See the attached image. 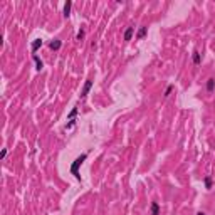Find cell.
<instances>
[{"mask_svg": "<svg viewBox=\"0 0 215 215\" xmlns=\"http://www.w3.org/2000/svg\"><path fill=\"white\" fill-rule=\"evenodd\" d=\"M86 158H88V153H83V155H79V156L76 158L74 161H72V165H71V173H72V175H74V177H76L77 180H81V173H79V166H81V165L84 163V160H86Z\"/></svg>", "mask_w": 215, "mask_h": 215, "instance_id": "cell-1", "label": "cell"}, {"mask_svg": "<svg viewBox=\"0 0 215 215\" xmlns=\"http://www.w3.org/2000/svg\"><path fill=\"white\" fill-rule=\"evenodd\" d=\"M93 88V81L91 79H88L86 83H84V88H83V91H81V99H84L86 96H88V93H89V89Z\"/></svg>", "mask_w": 215, "mask_h": 215, "instance_id": "cell-2", "label": "cell"}, {"mask_svg": "<svg viewBox=\"0 0 215 215\" xmlns=\"http://www.w3.org/2000/svg\"><path fill=\"white\" fill-rule=\"evenodd\" d=\"M42 44H44V42H42V39H35V41L32 42V46H30V49H32V56H35V52L42 47Z\"/></svg>", "mask_w": 215, "mask_h": 215, "instance_id": "cell-3", "label": "cell"}, {"mask_svg": "<svg viewBox=\"0 0 215 215\" xmlns=\"http://www.w3.org/2000/svg\"><path fill=\"white\" fill-rule=\"evenodd\" d=\"M61 46H62V42L59 41V39H54V41L49 42V49H51V51H59Z\"/></svg>", "mask_w": 215, "mask_h": 215, "instance_id": "cell-4", "label": "cell"}, {"mask_svg": "<svg viewBox=\"0 0 215 215\" xmlns=\"http://www.w3.org/2000/svg\"><path fill=\"white\" fill-rule=\"evenodd\" d=\"M71 7H72V2H71V0H67V2L64 4V17H66V19L71 15Z\"/></svg>", "mask_w": 215, "mask_h": 215, "instance_id": "cell-5", "label": "cell"}, {"mask_svg": "<svg viewBox=\"0 0 215 215\" xmlns=\"http://www.w3.org/2000/svg\"><path fill=\"white\" fill-rule=\"evenodd\" d=\"M32 59H34V62H35V69L37 71H42V67H44V62H42L41 59H39V56H32Z\"/></svg>", "mask_w": 215, "mask_h": 215, "instance_id": "cell-6", "label": "cell"}, {"mask_svg": "<svg viewBox=\"0 0 215 215\" xmlns=\"http://www.w3.org/2000/svg\"><path fill=\"white\" fill-rule=\"evenodd\" d=\"M133 34H135V27H128L125 32V41H131Z\"/></svg>", "mask_w": 215, "mask_h": 215, "instance_id": "cell-7", "label": "cell"}, {"mask_svg": "<svg viewBox=\"0 0 215 215\" xmlns=\"http://www.w3.org/2000/svg\"><path fill=\"white\" fill-rule=\"evenodd\" d=\"M146 32H148V27H141V29L138 30V34H136V39L138 41H141L143 37L146 35Z\"/></svg>", "mask_w": 215, "mask_h": 215, "instance_id": "cell-8", "label": "cell"}, {"mask_svg": "<svg viewBox=\"0 0 215 215\" xmlns=\"http://www.w3.org/2000/svg\"><path fill=\"white\" fill-rule=\"evenodd\" d=\"M151 215H160V205H158V202H153L151 203Z\"/></svg>", "mask_w": 215, "mask_h": 215, "instance_id": "cell-9", "label": "cell"}, {"mask_svg": "<svg viewBox=\"0 0 215 215\" xmlns=\"http://www.w3.org/2000/svg\"><path fill=\"white\" fill-rule=\"evenodd\" d=\"M214 88H215V79L210 77L208 81H207V91H208V93H212V91H214Z\"/></svg>", "mask_w": 215, "mask_h": 215, "instance_id": "cell-10", "label": "cell"}, {"mask_svg": "<svg viewBox=\"0 0 215 215\" xmlns=\"http://www.w3.org/2000/svg\"><path fill=\"white\" fill-rule=\"evenodd\" d=\"M200 61H202V56H200L198 51H195L193 52V64H200Z\"/></svg>", "mask_w": 215, "mask_h": 215, "instance_id": "cell-11", "label": "cell"}, {"mask_svg": "<svg viewBox=\"0 0 215 215\" xmlns=\"http://www.w3.org/2000/svg\"><path fill=\"white\" fill-rule=\"evenodd\" d=\"M76 114H77V108H72V111H71V113H69V121L71 119H74V118H76Z\"/></svg>", "mask_w": 215, "mask_h": 215, "instance_id": "cell-12", "label": "cell"}, {"mask_svg": "<svg viewBox=\"0 0 215 215\" xmlns=\"http://www.w3.org/2000/svg\"><path fill=\"white\" fill-rule=\"evenodd\" d=\"M172 91H173V84H170V86H168V88H166V91H165V98H168Z\"/></svg>", "mask_w": 215, "mask_h": 215, "instance_id": "cell-13", "label": "cell"}, {"mask_svg": "<svg viewBox=\"0 0 215 215\" xmlns=\"http://www.w3.org/2000/svg\"><path fill=\"white\" fill-rule=\"evenodd\" d=\"M205 187H207V188L212 187V178H210V177H205Z\"/></svg>", "mask_w": 215, "mask_h": 215, "instance_id": "cell-14", "label": "cell"}, {"mask_svg": "<svg viewBox=\"0 0 215 215\" xmlns=\"http://www.w3.org/2000/svg\"><path fill=\"white\" fill-rule=\"evenodd\" d=\"M83 39H84V29H81L77 32V41H83Z\"/></svg>", "mask_w": 215, "mask_h": 215, "instance_id": "cell-15", "label": "cell"}, {"mask_svg": "<svg viewBox=\"0 0 215 215\" xmlns=\"http://www.w3.org/2000/svg\"><path fill=\"white\" fill-rule=\"evenodd\" d=\"M5 156H7V148H4V150H2V153H0V158L4 160Z\"/></svg>", "mask_w": 215, "mask_h": 215, "instance_id": "cell-16", "label": "cell"}, {"mask_svg": "<svg viewBox=\"0 0 215 215\" xmlns=\"http://www.w3.org/2000/svg\"><path fill=\"white\" fill-rule=\"evenodd\" d=\"M197 215H205V214H203V212H198V214H197Z\"/></svg>", "mask_w": 215, "mask_h": 215, "instance_id": "cell-17", "label": "cell"}]
</instances>
